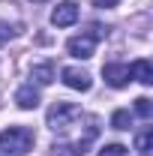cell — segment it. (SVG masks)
I'll use <instances>...</instances> for the list:
<instances>
[{
  "mask_svg": "<svg viewBox=\"0 0 153 156\" xmlns=\"http://www.w3.org/2000/svg\"><path fill=\"white\" fill-rule=\"evenodd\" d=\"M135 111L144 117V120H150V114H153V102H150L147 96H138V99H135Z\"/></svg>",
  "mask_w": 153,
  "mask_h": 156,
  "instance_id": "7c38bea8",
  "label": "cell"
},
{
  "mask_svg": "<svg viewBox=\"0 0 153 156\" xmlns=\"http://www.w3.org/2000/svg\"><path fill=\"white\" fill-rule=\"evenodd\" d=\"M102 36H105V30H102L99 24H90L87 33L72 36L69 42H66V51H69L72 57H78V60H87V57H93V48H96V42H99Z\"/></svg>",
  "mask_w": 153,
  "mask_h": 156,
  "instance_id": "3957f363",
  "label": "cell"
},
{
  "mask_svg": "<svg viewBox=\"0 0 153 156\" xmlns=\"http://www.w3.org/2000/svg\"><path fill=\"white\" fill-rule=\"evenodd\" d=\"M75 120H81V108L75 102H54L48 108V126L54 132H66L69 126H75Z\"/></svg>",
  "mask_w": 153,
  "mask_h": 156,
  "instance_id": "7a4b0ae2",
  "label": "cell"
},
{
  "mask_svg": "<svg viewBox=\"0 0 153 156\" xmlns=\"http://www.w3.org/2000/svg\"><path fill=\"white\" fill-rule=\"evenodd\" d=\"M33 141H36L33 129H27V126H9V129L0 132V150L21 156V153H27L33 147Z\"/></svg>",
  "mask_w": 153,
  "mask_h": 156,
  "instance_id": "6da1fadb",
  "label": "cell"
},
{
  "mask_svg": "<svg viewBox=\"0 0 153 156\" xmlns=\"http://www.w3.org/2000/svg\"><path fill=\"white\" fill-rule=\"evenodd\" d=\"M129 123H132V117H129V111L126 108H117L114 114H111V129H129Z\"/></svg>",
  "mask_w": 153,
  "mask_h": 156,
  "instance_id": "8fae6325",
  "label": "cell"
},
{
  "mask_svg": "<svg viewBox=\"0 0 153 156\" xmlns=\"http://www.w3.org/2000/svg\"><path fill=\"white\" fill-rule=\"evenodd\" d=\"M78 21V3L72 0H63L54 6V12H51V24L54 27H69V24H75Z\"/></svg>",
  "mask_w": 153,
  "mask_h": 156,
  "instance_id": "8992f818",
  "label": "cell"
},
{
  "mask_svg": "<svg viewBox=\"0 0 153 156\" xmlns=\"http://www.w3.org/2000/svg\"><path fill=\"white\" fill-rule=\"evenodd\" d=\"M93 6H99V9H111V6H117V0H93Z\"/></svg>",
  "mask_w": 153,
  "mask_h": 156,
  "instance_id": "2e32d148",
  "label": "cell"
},
{
  "mask_svg": "<svg viewBox=\"0 0 153 156\" xmlns=\"http://www.w3.org/2000/svg\"><path fill=\"white\" fill-rule=\"evenodd\" d=\"M99 156H129V150H126L123 144H105V147L99 150Z\"/></svg>",
  "mask_w": 153,
  "mask_h": 156,
  "instance_id": "4fadbf2b",
  "label": "cell"
},
{
  "mask_svg": "<svg viewBox=\"0 0 153 156\" xmlns=\"http://www.w3.org/2000/svg\"><path fill=\"white\" fill-rule=\"evenodd\" d=\"M15 102H18V108H36L39 105V90L33 87V84H24V87H18V93H15Z\"/></svg>",
  "mask_w": 153,
  "mask_h": 156,
  "instance_id": "ba28073f",
  "label": "cell"
},
{
  "mask_svg": "<svg viewBox=\"0 0 153 156\" xmlns=\"http://www.w3.org/2000/svg\"><path fill=\"white\" fill-rule=\"evenodd\" d=\"M51 156H81V153H78L75 147H66V144H57V147H54V153H51Z\"/></svg>",
  "mask_w": 153,
  "mask_h": 156,
  "instance_id": "5bb4252c",
  "label": "cell"
},
{
  "mask_svg": "<svg viewBox=\"0 0 153 156\" xmlns=\"http://www.w3.org/2000/svg\"><path fill=\"white\" fill-rule=\"evenodd\" d=\"M9 36H15V30H12V27H9L6 21H0V42H6Z\"/></svg>",
  "mask_w": 153,
  "mask_h": 156,
  "instance_id": "9a60e30c",
  "label": "cell"
},
{
  "mask_svg": "<svg viewBox=\"0 0 153 156\" xmlns=\"http://www.w3.org/2000/svg\"><path fill=\"white\" fill-rule=\"evenodd\" d=\"M129 78H135V81H141V84L150 87V84H153V66H150V60H147V57L135 60L132 66H129Z\"/></svg>",
  "mask_w": 153,
  "mask_h": 156,
  "instance_id": "52a82bcc",
  "label": "cell"
},
{
  "mask_svg": "<svg viewBox=\"0 0 153 156\" xmlns=\"http://www.w3.org/2000/svg\"><path fill=\"white\" fill-rule=\"evenodd\" d=\"M150 144H153V129H144L135 135V150L141 156H150Z\"/></svg>",
  "mask_w": 153,
  "mask_h": 156,
  "instance_id": "30bf717a",
  "label": "cell"
},
{
  "mask_svg": "<svg viewBox=\"0 0 153 156\" xmlns=\"http://www.w3.org/2000/svg\"><path fill=\"white\" fill-rule=\"evenodd\" d=\"M102 75H105V84H108V87H117V90L132 81L126 63H105V66H102Z\"/></svg>",
  "mask_w": 153,
  "mask_h": 156,
  "instance_id": "5b68a950",
  "label": "cell"
},
{
  "mask_svg": "<svg viewBox=\"0 0 153 156\" xmlns=\"http://www.w3.org/2000/svg\"><path fill=\"white\" fill-rule=\"evenodd\" d=\"M60 75H63V84H66V87H72V90L87 93V90L93 87V78H90V72H84V69H78V66H66Z\"/></svg>",
  "mask_w": 153,
  "mask_h": 156,
  "instance_id": "277c9868",
  "label": "cell"
},
{
  "mask_svg": "<svg viewBox=\"0 0 153 156\" xmlns=\"http://www.w3.org/2000/svg\"><path fill=\"white\" fill-rule=\"evenodd\" d=\"M30 75H33L36 84H51V81H54V66H51V63H39V66H33Z\"/></svg>",
  "mask_w": 153,
  "mask_h": 156,
  "instance_id": "9c48e42d",
  "label": "cell"
}]
</instances>
